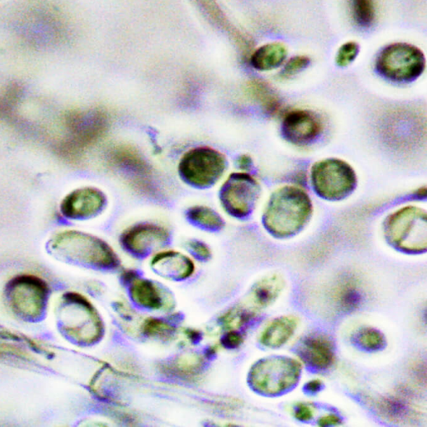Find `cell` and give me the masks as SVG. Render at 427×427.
I'll list each match as a JSON object with an SVG mask.
<instances>
[{"mask_svg": "<svg viewBox=\"0 0 427 427\" xmlns=\"http://www.w3.org/2000/svg\"><path fill=\"white\" fill-rule=\"evenodd\" d=\"M311 185L318 197L329 202H339L354 192L357 177L348 163L336 158L320 160L310 171Z\"/></svg>", "mask_w": 427, "mask_h": 427, "instance_id": "obj_5", "label": "cell"}, {"mask_svg": "<svg viewBox=\"0 0 427 427\" xmlns=\"http://www.w3.org/2000/svg\"><path fill=\"white\" fill-rule=\"evenodd\" d=\"M341 418L335 414H328L320 418L318 423L322 426H336L341 423Z\"/></svg>", "mask_w": 427, "mask_h": 427, "instance_id": "obj_32", "label": "cell"}, {"mask_svg": "<svg viewBox=\"0 0 427 427\" xmlns=\"http://www.w3.org/2000/svg\"><path fill=\"white\" fill-rule=\"evenodd\" d=\"M168 231L164 227L142 223L130 227L123 233L124 247L136 254H145L166 242Z\"/></svg>", "mask_w": 427, "mask_h": 427, "instance_id": "obj_13", "label": "cell"}, {"mask_svg": "<svg viewBox=\"0 0 427 427\" xmlns=\"http://www.w3.org/2000/svg\"><path fill=\"white\" fill-rule=\"evenodd\" d=\"M377 72L395 83H410L419 78L426 68V57L413 44L398 42L382 50L376 61Z\"/></svg>", "mask_w": 427, "mask_h": 427, "instance_id": "obj_4", "label": "cell"}, {"mask_svg": "<svg viewBox=\"0 0 427 427\" xmlns=\"http://www.w3.org/2000/svg\"><path fill=\"white\" fill-rule=\"evenodd\" d=\"M322 382L318 379L311 380L306 383V389L310 393H317L322 388Z\"/></svg>", "mask_w": 427, "mask_h": 427, "instance_id": "obj_35", "label": "cell"}, {"mask_svg": "<svg viewBox=\"0 0 427 427\" xmlns=\"http://www.w3.org/2000/svg\"><path fill=\"white\" fill-rule=\"evenodd\" d=\"M252 314L251 310L238 307L225 315L223 323L228 328H238L247 322Z\"/></svg>", "mask_w": 427, "mask_h": 427, "instance_id": "obj_28", "label": "cell"}, {"mask_svg": "<svg viewBox=\"0 0 427 427\" xmlns=\"http://www.w3.org/2000/svg\"><path fill=\"white\" fill-rule=\"evenodd\" d=\"M378 414L390 421H407L414 419L416 408L410 395H387L374 402Z\"/></svg>", "mask_w": 427, "mask_h": 427, "instance_id": "obj_16", "label": "cell"}, {"mask_svg": "<svg viewBox=\"0 0 427 427\" xmlns=\"http://www.w3.org/2000/svg\"><path fill=\"white\" fill-rule=\"evenodd\" d=\"M189 220L192 223L202 227L204 229L216 230L224 226L225 221L219 213L211 208L204 206L191 207L187 214Z\"/></svg>", "mask_w": 427, "mask_h": 427, "instance_id": "obj_22", "label": "cell"}, {"mask_svg": "<svg viewBox=\"0 0 427 427\" xmlns=\"http://www.w3.org/2000/svg\"><path fill=\"white\" fill-rule=\"evenodd\" d=\"M287 53V48L282 42L267 43L253 53L251 63L257 70H273L284 65Z\"/></svg>", "mask_w": 427, "mask_h": 427, "instance_id": "obj_18", "label": "cell"}, {"mask_svg": "<svg viewBox=\"0 0 427 427\" xmlns=\"http://www.w3.org/2000/svg\"><path fill=\"white\" fill-rule=\"evenodd\" d=\"M298 322V319L291 315H284L273 320L261 333V344L269 348H279L286 344L295 334Z\"/></svg>", "mask_w": 427, "mask_h": 427, "instance_id": "obj_17", "label": "cell"}, {"mask_svg": "<svg viewBox=\"0 0 427 427\" xmlns=\"http://www.w3.org/2000/svg\"><path fill=\"white\" fill-rule=\"evenodd\" d=\"M144 327L145 331L151 336H162L170 331V327L166 323L158 320H149Z\"/></svg>", "mask_w": 427, "mask_h": 427, "instance_id": "obj_29", "label": "cell"}, {"mask_svg": "<svg viewBox=\"0 0 427 427\" xmlns=\"http://www.w3.org/2000/svg\"><path fill=\"white\" fill-rule=\"evenodd\" d=\"M358 345L367 350H379L385 346V337L376 329L364 327L360 329L355 336Z\"/></svg>", "mask_w": 427, "mask_h": 427, "instance_id": "obj_24", "label": "cell"}, {"mask_svg": "<svg viewBox=\"0 0 427 427\" xmlns=\"http://www.w3.org/2000/svg\"><path fill=\"white\" fill-rule=\"evenodd\" d=\"M322 124L317 114L307 110H293L282 120L284 139L297 146L313 143L322 133Z\"/></svg>", "mask_w": 427, "mask_h": 427, "instance_id": "obj_11", "label": "cell"}, {"mask_svg": "<svg viewBox=\"0 0 427 427\" xmlns=\"http://www.w3.org/2000/svg\"><path fill=\"white\" fill-rule=\"evenodd\" d=\"M284 288V280L277 274L261 279L253 287L251 300L255 308H265L277 299Z\"/></svg>", "mask_w": 427, "mask_h": 427, "instance_id": "obj_19", "label": "cell"}, {"mask_svg": "<svg viewBox=\"0 0 427 427\" xmlns=\"http://www.w3.org/2000/svg\"><path fill=\"white\" fill-rule=\"evenodd\" d=\"M295 412L296 419L301 421H308L314 415L313 408L306 403L296 405L295 412Z\"/></svg>", "mask_w": 427, "mask_h": 427, "instance_id": "obj_30", "label": "cell"}, {"mask_svg": "<svg viewBox=\"0 0 427 427\" xmlns=\"http://www.w3.org/2000/svg\"><path fill=\"white\" fill-rule=\"evenodd\" d=\"M301 366L297 360L275 357L260 360L253 367L251 384L258 393L278 395L295 386L299 380Z\"/></svg>", "mask_w": 427, "mask_h": 427, "instance_id": "obj_7", "label": "cell"}, {"mask_svg": "<svg viewBox=\"0 0 427 427\" xmlns=\"http://www.w3.org/2000/svg\"><path fill=\"white\" fill-rule=\"evenodd\" d=\"M107 198L103 191L84 187L72 191L61 204V211L70 219L87 220L99 216L105 210Z\"/></svg>", "mask_w": 427, "mask_h": 427, "instance_id": "obj_12", "label": "cell"}, {"mask_svg": "<svg viewBox=\"0 0 427 427\" xmlns=\"http://www.w3.org/2000/svg\"><path fill=\"white\" fill-rule=\"evenodd\" d=\"M243 338L237 332H231L225 337V343L229 347H237L242 344Z\"/></svg>", "mask_w": 427, "mask_h": 427, "instance_id": "obj_33", "label": "cell"}, {"mask_svg": "<svg viewBox=\"0 0 427 427\" xmlns=\"http://www.w3.org/2000/svg\"><path fill=\"white\" fill-rule=\"evenodd\" d=\"M131 296L138 304L150 309H159L163 305L162 293L152 282L135 280L131 284Z\"/></svg>", "mask_w": 427, "mask_h": 427, "instance_id": "obj_21", "label": "cell"}, {"mask_svg": "<svg viewBox=\"0 0 427 427\" xmlns=\"http://www.w3.org/2000/svg\"><path fill=\"white\" fill-rule=\"evenodd\" d=\"M385 237L391 246L406 253L426 251V212L420 207L408 206L399 209L386 218Z\"/></svg>", "mask_w": 427, "mask_h": 427, "instance_id": "obj_2", "label": "cell"}, {"mask_svg": "<svg viewBox=\"0 0 427 427\" xmlns=\"http://www.w3.org/2000/svg\"><path fill=\"white\" fill-rule=\"evenodd\" d=\"M8 299L13 310L29 319L42 314L47 298V289L41 280L32 277L13 280L8 287Z\"/></svg>", "mask_w": 427, "mask_h": 427, "instance_id": "obj_10", "label": "cell"}, {"mask_svg": "<svg viewBox=\"0 0 427 427\" xmlns=\"http://www.w3.org/2000/svg\"><path fill=\"white\" fill-rule=\"evenodd\" d=\"M228 163L223 154L210 147H197L183 155L178 166L187 184L197 188H209L219 181Z\"/></svg>", "mask_w": 427, "mask_h": 427, "instance_id": "obj_6", "label": "cell"}, {"mask_svg": "<svg viewBox=\"0 0 427 427\" xmlns=\"http://www.w3.org/2000/svg\"><path fill=\"white\" fill-rule=\"evenodd\" d=\"M313 213V202L308 194L299 187L286 185L270 195L262 223L273 237L289 238L305 228Z\"/></svg>", "mask_w": 427, "mask_h": 427, "instance_id": "obj_1", "label": "cell"}, {"mask_svg": "<svg viewBox=\"0 0 427 427\" xmlns=\"http://www.w3.org/2000/svg\"><path fill=\"white\" fill-rule=\"evenodd\" d=\"M351 16L360 28H369L376 18L375 0H350Z\"/></svg>", "mask_w": 427, "mask_h": 427, "instance_id": "obj_23", "label": "cell"}, {"mask_svg": "<svg viewBox=\"0 0 427 427\" xmlns=\"http://www.w3.org/2000/svg\"><path fill=\"white\" fill-rule=\"evenodd\" d=\"M360 52V46L357 42L348 41L339 48L336 57V64L340 67H346L353 63Z\"/></svg>", "mask_w": 427, "mask_h": 427, "instance_id": "obj_27", "label": "cell"}, {"mask_svg": "<svg viewBox=\"0 0 427 427\" xmlns=\"http://www.w3.org/2000/svg\"><path fill=\"white\" fill-rule=\"evenodd\" d=\"M51 251L56 257L96 266H110L117 256L104 240L93 235L68 230L58 234L50 242Z\"/></svg>", "mask_w": 427, "mask_h": 427, "instance_id": "obj_3", "label": "cell"}, {"mask_svg": "<svg viewBox=\"0 0 427 427\" xmlns=\"http://www.w3.org/2000/svg\"><path fill=\"white\" fill-rule=\"evenodd\" d=\"M251 95L261 104L265 106L267 110H274L277 107V97L275 96L272 90L264 82L253 81L249 86Z\"/></svg>", "mask_w": 427, "mask_h": 427, "instance_id": "obj_25", "label": "cell"}, {"mask_svg": "<svg viewBox=\"0 0 427 427\" xmlns=\"http://www.w3.org/2000/svg\"><path fill=\"white\" fill-rule=\"evenodd\" d=\"M261 194V187L251 175L232 173L220 190V202L229 216L244 219L255 211Z\"/></svg>", "mask_w": 427, "mask_h": 427, "instance_id": "obj_8", "label": "cell"}, {"mask_svg": "<svg viewBox=\"0 0 427 427\" xmlns=\"http://www.w3.org/2000/svg\"><path fill=\"white\" fill-rule=\"evenodd\" d=\"M60 320L68 335L79 341L97 339L100 327L99 320L90 304L81 297L67 296L60 309Z\"/></svg>", "mask_w": 427, "mask_h": 427, "instance_id": "obj_9", "label": "cell"}, {"mask_svg": "<svg viewBox=\"0 0 427 427\" xmlns=\"http://www.w3.org/2000/svg\"><path fill=\"white\" fill-rule=\"evenodd\" d=\"M238 166L242 170L247 171L250 170L252 166V159L249 155H244L240 157L237 160Z\"/></svg>", "mask_w": 427, "mask_h": 427, "instance_id": "obj_34", "label": "cell"}, {"mask_svg": "<svg viewBox=\"0 0 427 427\" xmlns=\"http://www.w3.org/2000/svg\"><path fill=\"white\" fill-rule=\"evenodd\" d=\"M300 353L302 359L315 368L327 369L335 362L332 342L322 334L306 336L301 341Z\"/></svg>", "mask_w": 427, "mask_h": 427, "instance_id": "obj_15", "label": "cell"}, {"mask_svg": "<svg viewBox=\"0 0 427 427\" xmlns=\"http://www.w3.org/2000/svg\"><path fill=\"white\" fill-rule=\"evenodd\" d=\"M152 265L160 272L171 277L185 278L192 273L194 265L188 257L176 251L159 253Z\"/></svg>", "mask_w": 427, "mask_h": 427, "instance_id": "obj_20", "label": "cell"}, {"mask_svg": "<svg viewBox=\"0 0 427 427\" xmlns=\"http://www.w3.org/2000/svg\"><path fill=\"white\" fill-rule=\"evenodd\" d=\"M331 301L336 308L350 313L359 308L363 301V287L360 280L350 275H343L335 280L330 290Z\"/></svg>", "mask_w": 427, "mask_h": 427, "instance_id": "obj_14", "label": "cell"}, {"mask_svg": "<svg viewBox=\"0 0 427 427\" xmlns=\"http://www.w3.org/2000/svg\"><path fill=\"white\" fill-rule=\"evenodd\" d=\"M190 247L197 255L202 256V258H206L210 256V250L206 246V244L199 242H191L190 243Z\"/></svg>", "mask_w": 427, "mask_h": 427, "instance_id": "obj_31", "label": "cell"}, {"mask_svg": "<svg viewBox=\"0 0 427 427\" xmlns=\"http://www.w3.org/2000/svg\"><path fill=\"white\" fill-rule=\"evenodd\" d=\"M310 60L306 55H296L286 60L280 75L283 78H291L301 72L309 66Z\"/></svg>", "mask_w": 427, "mask_h": 427, "instance_id": "obj_26", "label": "cell"}]
</instances>
